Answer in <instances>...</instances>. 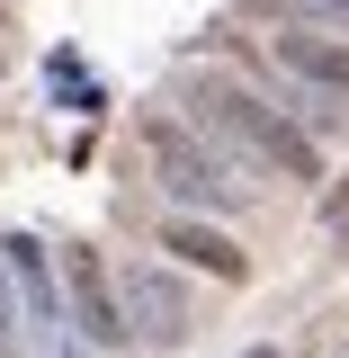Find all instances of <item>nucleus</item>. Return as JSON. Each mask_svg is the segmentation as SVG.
<instances>
[{
  "label": "nucleus",
  "mask_w": 349,
  "mask_h": 358,
  "mask_svg": "<svg viewBox=\"0 0 349 358\" xmlns=\"http://www.w3.org/2000/svg\"><path fill=\"white\" fill-rule=\"evenodd\" d=\"M287 9H322V18H349V0H287Z\"/></svg>",
  "instance_id": "obj_8"
},
{
  "label": "nucleus",
  "mask_w": 349,
  "mask_h": 358,
  "mask_svg": "<svg viewBox=\"0 0 349 358\" xmlns=\"http://www.w3.org/2000/svg\"><path fill=\"white\" fill-rule=\"evenodd\" d=\"M63 278H72V313H81V341L117 350V341H126V305H117V287H108L99 251H63Z\"/></svg>",
  "instance_id": "obj_2"
},
{
  "label": "nucleus",
  "mask_w": 349,
  "mask_h": 358,
  "mask_svg": "<svg viewBox=\"0 0 349 358\" xmlns=\"http://www.w3.org/2000/svg\"><path fill=\"white\" fill-rule=\"evenodd\" d=\"M278 63H287L296 81L341 90V99H349V45L341 36H322V27H278Z\"/></svg>",
  "instance_id": "obj_4"
},
{
  "label": "nucleus",
  "mask_w": 349,
  "mask_h": 358,
  "mask_svg": "<svg viewBox=\"0 0 349 358\" xmlns=\"http://www.w3.org/2000/svg\"><path fill=\"white\" fill-rule=\"evenodd\" d=\"M0 36H9V18H0Z\"/></svg>",
  "instance_id": "obj_9"
},
{
  "label": "nucleus",
  "mask_w": 349,
  "mask_h": 358,
  "mask_svg": "<svg viewBox=\"0 0 349 358\" xmlns=\"http://www.w3.org/2000/svg\"><path fill=\"white\" fill-rule=\"evenodd\" d=\"M152 152H162V179H171V197H188V206H233V188H224V171L188 143L179 126H152Z\"/></svg>",
  "instance_id": "obj_3"
},
{
  "label": "nucleus",
  "mask_w": 349,
  "mask_h": 358,
  "mask_svg": "<svg viewBox=\"0 0 349 358\" xmlns=\"http://www.w3.org/2000/svg\"><path fill=\"white\" fill-rule=\"evenodd\" d=\"M0 350H18V313H9V296H0Z\"/></svg>",
  "instance_id": "obj_7"
},
{
  "label": "nucleus",
  "mask_w": 349,
  "mask_h": 358,
  "mask_svg": "<svg viewBox=\"0 0 349 358\" xmlns=\"http://www.w3.org/2000/svg\"><path fill=\"white\" fill-rule=\"evenodd\" d=\"M0 251H9V268H18V287H27L36 322H54V287H45V251H36V233H9Z\"/></svg>",
  "instance_id": "obj_6"
},
{
  "label": "nucleus",
  "mask_w": 349,
  "mask_h": 358,
  "mask_svg": "<svg viewBox=\"0 0 349 358\" xmlns=\"http://www.w3.org/2000/svg\"><path fill=\"white\" fill-rule=\"evenodd\" d=\"M260 358H278V350H260Z\"/></svg>",
  "instance_id": "obj_10"
},
{
  "label": "nucleus",
  "mask_w": 349,
  "mask_h": 358,
  "mask_svg": "<svg viewBox=\"0 0 349 358\" xmlns=\"http://www.w3.org/2000/svg\"><path fill=\"white\" fill-rule=\"evenodd\" d=\"M197 108H206V126H224L233 143H251V152H260V162H278L287 179H313V171H322V152H313V143L287 126V117H278V108H269L251 81H224V72H206V81H197Z\"/></svg>",
  "instance_id": "obj_1"
},
{
  "label": "nucleus",
  "mask_w": 349,
  "mask_h": 358,
  "mask_svg": "<svg viewBox=\"0 0 349 358\" xmlns=\"http://www.w3.org/2000/svg\"><path fill=\"white\" fill-rule=\"evenodd\" d=\"M162 251H179L188 268H206V278H224V287H242V278H251V260H242V251L224 242L215 224H188V215H179L171 233H162Z\"/></svg>",
  "instance_id": "obj_5"
}]
</instances>
